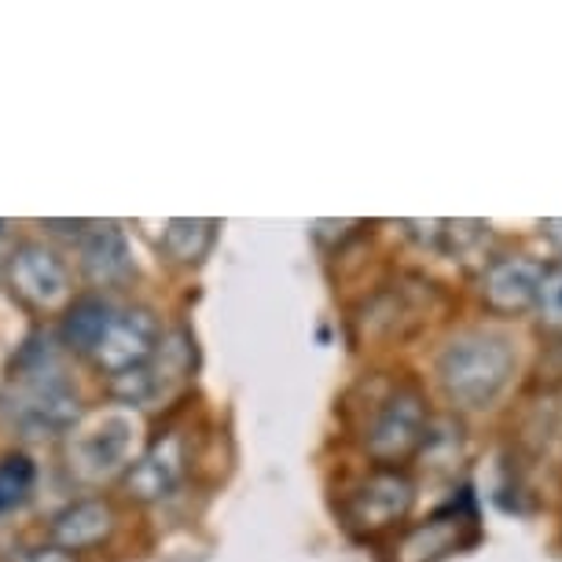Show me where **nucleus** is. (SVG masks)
Here are the masks:
<instances>
[{"label":"nucleus","instance_id":"7ed1b4c3","mask_svg":"<svg viewBox=\"0 0 562 562\" xmlns=\"http://www.w3.org/2000/svg\"><path fill=\"white\" fill-rule=\"evenodd\" d=\"M136 445L133 412L111 408L81 419L70 430V471L81 482H108L119 471H130Z\"/></svg>","mask_w":562,"mask_h":562},{"label":"nucleus","instance_id":"1a4fd4ad","mask_svg":"<svg viewBox=\"0 0 562 562\" xmlns=\"http://www.w3.org/2000/svg\"><path fill=\"white\" fill-rule=\"evenodd\" d=\"M184 471H188L184 438H180V434H162V438H155L147 445L140 460L130 463V471H125V490H130V496H136V501L155 504L177 490Z\"/></svg>","mask_w":562,"mask_h":562},{"label":"nucleus","instance_id":"6ab92c4d","mask_svg":"<svg viewBox=\"0 0 562 562\" xmlns=\"http://www.w3.org/2000/svg\"><path fill=\"white\" fill-rule=\"evenodd\" d=\"M4 236H8V232H4V221H0V247H4Z\"/></svg>","mask_w":562,"mask_h":562},{"label":"nucleus","instance_id":"ddd939ff","mask_svg":"<svg viewBox=\"0 0 562 562\" xmlns=\"http://www.w3.org/2000/svg\"><path fill=\"white\" fill-rule=\"evenodd\" d=\"M114 305L108 299H97V294H89V299H78L63 316V342H67L74 353H89L100 346V338L108 335V327L114 321Z\"/></svg>","mask_w":562,"mask_h":562},{"label":"nucleus","instance_id":"9b49d317","mask_svg":"<svg viewBox=\"0 0 562 562\" xmlns=\"http://www.w3.org/2000/svg\"><path fill=\"white\" fill-rule=\"evenodd\" d=\"M114 533V507L108 501H74L52 518V544L63 551H89Z\"/></svg>","mask_w":562,"mask_h":562},{"label":"nucleus","instance_id":"0eeeda50","mask_svg":"<svg viewBox=\"0 0 562 562\" xmlns=\"http://www.w3.org/2000/svg\"><path fill=\"white\" fill-rule=\"evenodd\" d=\"M158 346H162V324H158V316L151 310H144V305H133V310L114 313L108 335L92 349V360L111 379H122L130 371L151 364Z\"/></svg>","mask_w":562,"mask_h":562},{"label":"nucleus","instance_id":"4468645a","mask_svg":"<svg viewBox=\"0 0 562 562\" xmlns=\"http://www.w3.org/2000/svg\"><path fill=\"white\" fill-rule=\"evenodd\" d=\"M217 239V221H169L162 232V250L177 265H199Z\"/></svg>","mask_w":562,"mask_h":562},{"label":"nucleus","instance_id":"f03ea898","mask_svg":"<svg viewBox=\"0 0 562 562\" xmlns=\"http://www.w3.org/2000/svg\"><path fill=\"white\" fill-rule=\"evenodd\" d=\"M8 419L23 438H59L85 419L81 397L56 368L37 364L23 371L15 394L8 401Z\"/></svg>","mask_w":562,"mask_h":562},{"label":"nucleus","instance_id":"f3484780","mask_svg":"<svg viewBox=\"0 0 562 562\" xmlns=\"http://www.w3.org/2000/svg\"><path fill=\"white\" fill-rule=\"evenodd\" d=\"M15 562H74V555L52 544V548H26V551H19Z\"/></svg>","mask_w":562,"mask_h":562},{"label":"nucleus","instance_id":"423d86ee","mask_svg":"<svg viewBox=\"0 0 562 562\" xmlns=\"http://www.w3.org/2000/svg\"><path fill=\"white\" fill-rule=\"evenodd\" d=\"M8 283L23 299L30 310L37 313H56L70 302V272L67 261L45 243H19L8 254Z\"/></svg>","mask_w":562,"mask_h":562},{"label":"nucleus","instance_id":"f257e3e1","mask_svg":"<svg viewBox=\"0 0 562 562\" xmlns=\"http://www.w3.org/2000/svg\"><path fill=\"white\" fill-rule=\"evenodd\" d=\"M515 375V349L504 335L467 331L438 353V383L460 408H490Z\"/></svg>","mask_w":562,"mask_h":562},{"label":"nucleus","instance_id":"dca6fc26","mask_svg":"<svg viewBox=\"0 0 562 562\" xmlns=\"http://www.w3.org/2000/svg\"><path fill=\"white\" fill-rule=\"evenodd\" d=\"M537 313L548 331L562 335V261L544 269V280H540L537 291Z\"/></svg>","mask_w":562,"mask_h":562},{"label":"nucleus","instance_id":"6e6552de","mask_svg":"<svg viewBox=\"0 0 562 562\" xmlns=\"http://www.w3.org/2000/svg\"><path fill=\"white\" fill-rule=\"evenodd\" d=\"M479 518L467 504L441 507L438 515L423 518V522L408 526L394 544L386 548V562H445L452 551L471 544L479 533Z\"/></svg>","mask_w":562,"mask_h":562},{"label":"nucleus","instance_id":"20e7f679","mask_svg":"<svg viewBox=\"0 0 562 562\" xmlns=\"http://www.w3.org/2000/svg\"><path fill=\"white\" fill-rule=\"evenodd\" d=\"M430 434V412L427 401L416 386H397L394 394L379 401L375 416L368 423L364 445L379 463H401L412 452L423 449Z\"/></svg>","mask_w":562,"mask_h":562},{"label":"nucleus","instance_id":"a211bd4d","mask_svg":"<svg viewBox=\"0 0 562 562\" xmlns=\"http://www.w3.org/2000/svg\"><path fill=\"white\" fill-rule=\"evenodd\" d=\"M544 232H548V236L555 239L559 247H562V221H548V225H544Z\"/></svg>","mask_w":562,"mask_h":562},{"label":"nucleus","instance_id":"f8f14e48","mask_svg":"<svg viewBox=\"0 0 562 562\" xmlns=\"http://www.w3.org/2000/svg\"><path fill=\"white\" fill-rule=\"evenodd\" d=\"M81 269L92 283H122L133 272L130 243L119 225H81L78 232Z\"/></svg>","mask_w":562,"mask_h":562},{"label":"nucleus","instance_id":"9d476101","mask_svg":"<svg viewBox=\"0 0 562 562\" xmlns=\"http://www.w3.org/2000/svg\"><path fill=\"white\" fill-rule=\"evenodd\" d=\"M540 280H544V265L526 254L493 258L482 272V299L496 313H522L537 305Z\"/></svg>","mask_w":562,"mask_h":562},{"label":"nucleus","instance_id":"39448f33","mask_svg":"<svg viewBox=\"0 0 562 562\" xmlns=\"http://www.w3.org/2000/svg\"><path fill=\"white\" fill-rule=\"evenodd\" d=\"M416 504V485L405 471H394V467H383V471L368 474L364 482L349 493V501L342 507L346 526L353 529L357 537H379L386 529L401 526Z\"/></svg>","mask_w":562,"mask_h":562},{"label":"nucleus","instance_id":"2eb2a0df","mask_svg":"<svg viewBox=\"0 0 562 562\" xmlns=\"http://www.w3.org/2000/svg\"><path fill=\"white\" fill-rule=\"evenodd\" d=\"M37 485V467L26 452H8L0 456V515L15 512L30 501Z\"/></svg>","mask_w":562,"mask_h":562}]
</instances>
